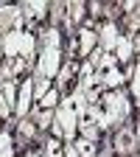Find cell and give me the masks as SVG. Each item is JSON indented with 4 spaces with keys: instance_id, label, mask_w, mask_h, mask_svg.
<instances>
[{
    "instance_id": "obj_1",
    "label": "cell",
    "mask_w": 140,
    "mask_h": 157,
    "mask_svg": "<svg viewBox=\"0 0 140 157\" xmlns=\"http://www.w3.org/2000/svg\"><path fill=\"white\" fill-rule=\"evenodd\" d=\"M132 115V101H129V93L123 90H104L101 93V118H98V129L109 132L115 126H121L129 121Z\"/></svg>"
},
{
    "instance_id": "obj_2",
    "label": "cell",
    "mask_w": 140,
    "mask_h": 157,
    "mask_svg": "<svg viewBox=\"0 0 140 157\" xmlns=\"http://www.w3.org/2000/svg\"><path fill=\"white\" fill-rule=\"evenodd\" d=\"M53 121L62 126V140H65V143H73V140H76V126H78V115H76V109H73L70 95L59 98V104H56V109H53Z\"/></svg>"
},
{
    "instance_id": "obj_3",
    "label": "cell",
    "mask_w": 140,
    "mask_h": 157,
    "mask_svg": "<svg viewBox=\"0 0 140 157\" xmlns=\"http://www.w3.org/2000/svg\"><path fill=\"white\" fill-rule=\"evenodd\" d=\"M112 149L115 154H121V157H134L137 154V126L134 124H121L115 132V140H112Z\"/></svg>"
},
{
    "instance_id": "obj_4",
    "label": "cell",
    "mask_w": 140,
    "mask_h": 157,
    "mask_svg": "<svg viewBox=\"0 0 140 157\" xmlns=\"http://www.w3.org/2000/svg\"><path fill=\"white\" fill-rule=\"evenodd\" d=\"M95 48H98V31L90 28V25H81L78 28V36H76V53L87 59Z\"/></svg>"
},
{
    "instance_id": "obj_5",
    "label": "cell",
    "mask_w": 140,
    "mask_h": 157,
    "mask_svg": "<svg viewBox=\"0 0 140 157\" xmlns=\"http://www.w3.org/2000/svg\"><path fill=\"white\" fill-rule=\"evenodd\" d=\"M23 28V11L17 3H0V31Z\"/></svg>"
},
{
    "instance_id": "obj_6",
    "label": "cell",
    "mask_w": 140,
    "mask_h": 157,
    "mask_svg": "<svg viewBox=\"0 0 140 157\" xmlns=\"http://www.w3.org/2000/svg\"><path fill=\"white\" fill-rule=\"evenodd\" d=\"M20 11H23V23H39L48 17L51 6L45 0H25V3H20Z\"/></svg>"
},
{
    "instance_id": "obj_7",
    "label": "cell",
    "mask_w": 140,
    "mask_h": 157,
    "mask_svg": "<svg viewBox=\"0 0 140 157\" xmlns=\"http://www.w3.org/2000/svg\"><path fill=\"white\" fill-rule=\"evenodd\" d=\"M20 45H23V28H9L0 34V48H3V56L14 59L20 56Z\"/></svg>"
},
{
    "instance_id": "obj_8",
    "label": "cell",
    "mask_w": 140,
    "mask_h": 157,
    "mask_svg": "<svg viewBox=\"0 0 140 157\" xmlns=\"http://www.w3.org/2000/svg\"><path fill=\"white\" fill-rule=\"evenodd\" d=\"M31 101H34V78H25L23 87L17 90V104H14V112L20 118H28L31 112Z\"/></svg>"
},
{
    "instance_id": "obj_9",
    "label": "cell",
    "mask_w": 140,
    "mask_h": 157,
    "mask_svg": "<svg viewBox=\"0 0 140 157\" xmlns=\"http://www.w3.org/2000/svg\"><path fill=\"white\" fill-rule=\"evenodd\" d=\"M118 36H121V34H118V23H115V20H107V23L101 25V31H98V51L112 53Z\"/></svg>"
},
{
    "instance_id": "obj_10",
    "label": "cell",
    "mask_w": 140,
    "mask_h": 157,
    "mask_svg": "<svg viewBox=\"0 0 140 157\" xmlns=\"http://www.w3.org/2000/svg\"><path fill=\"white\" fill-rule=\"evenodd\" d=\"M84 14H87V3H81V0H70V3H65V23H67V28L70 25H81Z\"/></svg>"
},
{
    "instance_id": "obj_11",
    "label": "cell",
    "mask_w": 140,
    "mask_h": 157,
    "mask_svg": "<svg viewBox=\"0 0 140 157\" xmlns=\"http://www.w3.org/2000/svg\"><path fill=\"white\" fill-rule=\"evenodd\" d=\"M112 53H115L118 62H132V56H134L137 51H134V45H132V39H129V36H118V42H115Z\"/></svg>"
},
{
    "instance_id": "obj_12",
    "label": "cell",
    "mask_w": 140,
    "mask_h": 157,
    "mask_svg": "<svg viewBox=\"0 0 140 157\" xmlns=\"http://www.w3.org/2000/svg\"><path fill=\"white\" fill-rule=\"evenodd\" d=\"M78 73V65H76V59H65V65L59 67V73H56V90L59 87H65L70 78Z\"/></svg>"
},
{
    "instance_id": "obj_13",
    "label": "cell",
    "mask_w": 140,
    "mask_h": 157,
    "mask_svg": "<svg viewBox=\"0 0 140 157\" xmlns=\"http://www.w3.org/2000/svg\"><path fill=\"white\" fill-rule=\"evenodd\" d=\"M36 56V36L31 31H23V45H20V59H25V62H34Z\"/></svg>"
},
{
    "instance_id": "obj_14",
    "label": "cell",
    "mask_w": 140,
    "mask_h": 157,
    "mask_svg": "<svg viewBox=\"0 0 140 157\" xmlns=\"http://www.w3.org/2000/svg\"><path fill=\"white\" fill-rule=\"evenodd\" d=\"M123 78H126V76H123L121 70H118V67H112V70H104L101 76H98V84H101L104 90H109V87L115 90V87H121V82H123Z\"/></svg>"
},
{
    "instance_id": "obj_15",
    "label": "cell",
    "mask_w": 140,
    "mask_h": 157,
    "mask_svg": "<svg viewBox=\"0 0 140 157\" xmlns=\"http://www.w3.org/2000/svg\"><path fill=\"white\" fill-rule=\"evenodd\" d=\"M73 149L78 157H98V140H87V137H78L73 140Z\"/></svg>"
},
{
    "instance_id": "obj_16",
    "label": "cell",
    "mask_w": 140,
    "mask_h": 157,
    "mask_svg": "<svg viewBox=\"0 0 140 157\" xmlns=\"http://www.w3.org/2000/svg\"><path fill=\"white\" fill-rule=\"evenodd\" d=\"M0 98L6 101V107L14 112V104H17V82L11 78V82H3L0 84Z\"/></svg>"
},
{
    "instance_id": "obj_17",
    "label": "cell",
    "mask_w": 140,
    "mask_h": 157,
    "mask_svg": "<svg viewBox=\"0 0 140 157\" xmlns=\"http://www.w3.org/2000/svg\"><path fill=\"white\" fill-rule=\"evenodd\" d=\"M31 121H34L36 129H48V126L53 124V109H39V107H36V109L31 112Z\"/></svg>"
},
{
    "instance_id": "obj_18",
    "label": "cell",
    "mask_w": 140,
    "mask_h": 157,
    "mask_svg": "<svg viewBox=\"0 0 140 157\" xmlns=\"http://www.w3.org/2000/svg\"><path fill=\"white\" fill-rule=\"evenodd\" d=\"M17 135L23 137V140H34L36 137V126L31 118H20V124H17Z\"/></svg>"
},
{
    "instance_id": "obj_19",
    "label": "cell",
    "mask_w": 140,
    "mask_h": 157,
    "mask_svg": "<svg viewBox=\"0 0 140 157\" xmlns=\"http://www.w3.org/2000/svg\"><path fill=\"white\" fill-rule=\"evenodd\" d=\"M70 101H73V109H76L78 118L87 112V98H84V90H81V87H76V90L70 93Z\"/></svg>"
},
{
    "instance_id": "obj_20",
    "label": "cell",
    "mask_w": 140,
    "mask_h": 157,
    "mask_svg": "<svg viewBox=\"0 0 140 157\" xmlns=\"http://www.w3.org/2000/svg\"><path fill=\"white\" fill-rule=\"evenodd\" d=\"M53 87V78H45V76H34V98L39 101L48 90Z\"/></svg>"
},
{
    "instance_id": "obj_21",
    "label": "cell",
    "mask_w": 140,
    "mask_h": 157,
    "mask_svg": "<svg viewBox=\"0 0 140 157\" xmlns=\"http://www.w3.org/2000/svg\"><path fill=\"white\" fill-rule=\"evenodd\" d=\"M56 104H59V90L56 87H51L42 98H39V109H56Z\"/></svg>"
},
{
    "instance_id": "obj_22",
    "label": "cell",
    "mask_w": 140,
    "mask_h": 157,
    "mask_svg": "<svg viewBox=\"0 0 140 157\" xmlns=\"http://www.w3.org/2000/svg\"><path fill=\"white\" fill-rule=\"evenodd\" d=\"M45 157H65V149H62L59 137H48L45 140Z\"/></svg>"
},
{
    "instance_id": "obj_23",
    "label": "cell",
    "mask_w": 140,
    "mask_h": 157,
    "mask_svg": "<svg viewBox=\"0 0 140 157\" xmlns=\"http://www.w3.org/2000/svg\"><path fill=\"white\" fill-rule=\"evenodd\" d=\"M129 78H132V101L137 104L140 101V67L137 65L129 67Z\"/></svg>"
},
{
    "instance_id": "obj_24",
    "label": "cell",
    "mask_w": 140,
    "mask_h": 157,
    "mask_svg": "<svg viewBox=\"0 0 140 157\" xmlns=\"http://www.w3.org/2000/svg\"><path fill=\"white\" fill-rule=\"evenodd\" d=\"M9 146H14L11 132H0V151H3V149H9Z\"/></svg>"
},
{
    "instance_id": "obj_25",
    "label": "cell",
    "mask_w": 140,
    "mask_h": 157,
    "mask_svg": "<svg viewBox=\"0 0 140 157\" xmlns=\"http://www.w3.org/2000/svg\"><path fill=\"white\" fill-rule=\"evenodd\" d=\"M9 115H11V109L6 107V101H3V98H0V121H6Z\"/></svg>"
},
{
    "instance_id": "obj_26",
    "label": "cell",
    "mask_w": 140,
    "mask_h": 157,
    "mask_svg": "<svg viewBox=\"0 0 140 157\" xmlns=\"http://www.w3.org/2000/svg\"><path fill=\"white\" fill-rule=\"evenodd\" d=\"M51 132H53V137H59V140H62V126H59L56 121L51 124Z\"/></svg>"
},
{
    "instance_id": "obj_27",
    "label": "cell",
    "mask_w": 140,
    "mask_h": 157,
    "mask_svg": "<svg viewBox=\"0 0 140 157\" xmlns=\"http://www.w3.org/2000/svg\"><path fill=\"white\" fill-rule=\"evenodd\" d=\"M87 9H90V11L95 14V17H98V14H101V11H104V6H101V3H90Z\"/></svg>"
},
{
    "instance_id": "obj_28",
    "label": "cell",
    "mask_w": 140,
    "mask_h": 157,
    "mask_svg": "<svg viewBox=\"0 0 140 157\" xmlns=\"http://www.w3.org/2000/svg\"><path fill=\"white\" fill-rule=\"evenodd\" d=\"M0 157H14V146H9V149H3V151H0Z\"/></svg>"
},
{
    "instance_id": "obj_29",
    "label": "cell",
    "mask_w": 140,
    "mask_h": 157,
    "mask_svg": "<svg viewBox=\"0 0 140 157\" xmlns=\"http://www.w3.org/2000/svg\"><path fill=\"white\" fill-rule=\"evenodd\" d=\"M20 157H39V154H34V151H25V154H20Z\"/></svg>"
}]
</instances>
